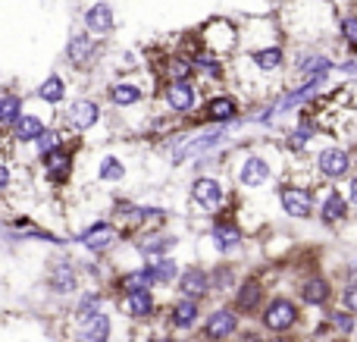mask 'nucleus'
<instances>
[{
  "instance_id": "f257e3e1",
  "label": "nucleus",
  "mask_w": 357,
  "mask_h": 342,
  "mask_svg": "<svg viewBox=\"0 0 357 342\" xmlns=\"http://www.w3.org/2000/svg\"><path fill=\"white\" fill-rule=\"evenodd\" d=\"M226 142V126H216V129H197V132H185L173 148V163H185L191 157H204L207 151L220 148Z\"/></svg>"
},
{
  "instance_id": "f03ea898",
  "label": "nucleus",
  "mask_w": 357,
  "mask_h": 342,
  "mask_svg": "<svg viewBox=\"0 0 357 342\" xmlns=\"http://www.w3.org/2000/svg\"><path fill=\"white\" fill-rule=\"evenodd\" d=\"M163 104L167 110L178 113V117H188L201 107V88L195 85V79H176V82H167L163 88Z\"/></svg>"
},
{
  "instance_id": "7ed1b4c3",
  "label": "nucleus",
  "mask_w": 357,
  "mask_h": 342,
  "mask_svg": "<svg viewBox=\"0 0 357 342\" xmlns=\"http://www.w3.org/2000/svg\"><path fill=\"white\" fill-rule=\"evenodd\" d=\"M314 167L323 179H345L354 167V157H351V151L342 148V144H326V148L317 151Z\"/></svg>"
},
{
  "instance_id": "20e7f679",
  "label": "nucleus",
  "mask_w": 357,
  "mask_h": 342,
  "mask_svg": "<svg viewBox=\"0 0 357 342\" xmlns=\"http://www.w3.org/2000/svg\"><path fill=\"white\" fill-rule=\"evenodd\" d=\"M201 41H204V47H210V50H216V54L226 57L238 47L241 31L235 29L229 19H210V22L201 29Z\"/></svg>"
},
{
  "instance_id": "39448f33",
  "label": "nucleus",
  "mask_w": 357,
  "mask_h": 342,
  "mask_svg": "<svg viewBox=\"0 0 357 342\" xmlns=\"http://www.w3.org/2000/svg\"><path fill=\"white\" fill-rule=\"evenodd\" d=\"M266 182H273V163L264 154L248 151L238 163V186L241 188H264Z\"/></svg>"
},
{
  "instance_id": "423d86ee",
  "label": "nucleus",
  "mask_w": 357,
  "mask_h": 342,
  "mask_svg": "<svg viewBox=\"0 0 357 342\" xmlns=\"http://www.w3.org/2000/svg\"><path fill=\"white\" fill-rule=\"evenodd\" d=\"M82 25H85L94 38H110L113 31H116V13H113V6L107 3V0H94V3H88L85 13H82Z\"/></svg>"
},
{
  "instance_id": "0eeeda50",
  "label": "nucleus",
  "mask_w": 357,
  "mask_h": 342,
  "mask_svg": "<svg viewBox=\"0 0 357 342\" xmlns=\"http://www.w3.org/2000/svg\"><path fill=\"white\" fill-rule=\"evenodd\" d=\"M98 57V38L82 25V29H73L66 38V60L75 63V66H88V63Z\"/></svg>"
},
{
  "instance_id": "6e6552de",
  "label": "nucleus",
  "mask_w": 357,
  "mask_h": 342,
  "mask_svg": "<svg viewBox=\"0 0 357 342\" xmlns=\"http://www.w3.org/2000/svg\"><path fill=\"white\" fill-rule=\"evenodd\" d=\"M279 205H282V211L295 220H307L317 207L310 188H304V186H282L279 188Z\"/></svg>"
},
{
  "instance_id": "1a4fd4ad",
  "label": "nucleus",
  "mask_w": 357,
  "mask_h": 342,
  "mask_svg": "<svg viewBox=\"0 0 357 342\" xmlns=\"http://www.w3.org/2000/svg\"><path fill=\"white\" fill-rule=\"evenodd\" d=\"M238 117H241V104L232 94H213L201 110V119H207V123H213V126H229Z\"/></svg>"
},
{
  "instance_id": "9d476101",
  "label": "nucleus",
  "mask_w": 357,
  "mask_h": 342,
  "mask_svg": "<svg viewBox=\"0 0 357 342\" xmlns=\"http://www.w3.org/2000/svg\"><path fill=\"white\" fill-rule=\"evenodd\" d=\"M191 198H195V205L201 207V211L213 214L222 207V198H226V192H222V182L213 179V176H197L195 182H191Z\"/></svg>"
},
{
  "instance_id": "9b49d317",
  "label": "nucleus",
  "mask_w": 357,
  "mask_h": 342,
  "mask_svg": "<svg viewBox=\"0 0 357 342\" xmlns=\"http://www.w3.org/2000/svg\"><path fill=\"white\" fill-rule=\"evenodd\" d=\"M248 60H251V66L257 69V73L264 75H273V73H282L285 63H289V57H285V47L282 44H264V47H251L248 50Z\"/></svg>"
},
{
  "instance_id": "f8f14e48",
  "label": "nucleus",
  "mask_w": 357,
  "mask_h": 342,
  "mask_svg": "<svg viewBox=\"0 0 357 342\" xmlns=\"http://www.w3.org/2000/svg\"><path fill=\"white\" fill-rule=\"evenodd\" d=\"M100 123V104L94 98H79L69 104L66 110V126L73 132H88Z\"/></svg>"
},
{
  "instance_id": "ddd939ff",
  "label": "nucleus",
  "mask_w": 357,
  "mask_h": 342,
  "mask_svg": "<svg viewBox=\"0 0 357 342\" xmlns=\"http://www.w3.org/2000/svg\"><path fill=\"white\" fill-rule=\"evenodd\" d=\"M41 167H44V176H47L54 186H63V182H69V176H73V151H69L66 144H60V148H54L50 154L41 157Z\"/></svg>"
},
{
  "instance_id": "4468645a",
  "label": "nucleus",
  "mask_w": 357,
  "mask_h": 342,
  "mask_svg": "<svg viewBox=\"0 0 357 342\" xmlns=\"http://www.w3.org/2000/svg\"><path fill=\"white\" fill-rule=\"evenodd\" d=\"M295 320H298V308L289 299L270 302V308L264 311V327L273 333H285L289 327H295Z\"/></svg>"
},
{
  "instance_id": "2eb2a0df",
  "label": "nucleus",
  "mask_w": 357,
  "mask_h": 342,
  "mask_svg": "<svg viewBox=\"0 0 357 342\" xmlns=\"http://www.w3.org/2000/svg\"><path fill=\"white\" fill-rule=\"evenodd\" d=\"M107 98H110L113 107L129 110V107H138L144 101V88L138 85V82H132V79H116L110 85V91H107Z\"/></svg>"
},
{
  "instance_id": "dca6fc26",
  "label": "nucleus",
  "mask_w": 357,
  "mask_h": 342,
  "mask_svg": "<svg viewBox=\"0 0 357 342\" xmlns=\"http://www.w3.org/2000/svg\"><path fill=\"white\" fill-rule=\"evenodd\" d=\"M195 69L201 79H210V82H222V75H226V57L216 54V50L204 47V50H195Z\"/></svg>"
},
{
  "instance_id": "f3484780",
  "label": "nucleus",
  "mask_w": 357,
  "mask_h": 342,
  "mask_svg": "<svg viewBox=\"0 0 357 342\" xmlns=\"http://www.w3.org/2000/svg\"><path fill=\"white\" fill-rule=\"evenodd\" d=\"M44 119L38 117V113H22V117L16 119V126L10 129V138L13 142H19V144H35L38 138L44 135Z\"/></svg>"
},
{
  "instance_id": "a211bd4d",
  "label": "nucleus",
  "mask_w": 357,
  "mask_h": 342,
  "mask_svg": "<svg viewBox=\"0 0 357 342\" xmlns=\"http://www.w3.org/2000/svg\"><path fill=\"white\" fill-rule=\"evenodd\" d=\"M348 207H351V201H348V195H342V192H326V198L320 201V220L326 226H335V223H342V220L348 217Z\"/></svg>"
},
{
  "instance_id": "6ab92c4d",
  "label": "nucleus",
  "mask_w": 357,
  "mask_h": 342,
  "mask_svg": "<svg viewBox=\"0 0 357 342\" xmlns=\"http://www.w3.org/2000/svg\"><path fill=\"white\" fill-rule=\"evenodd\" d=\"M79 239H82V245H88L91 251H100V248H107V245H113V239H116V226L107 223V220H100V223L88 226Z\"/></svg>"
},
{
  "instance_id": "aec40b11",
  "label": "nucleus",
  "mask_w": 357,
  "mask_h": 342,
  "mask_svg": "<svg viewBox=\"0 0 357 342\" xmlns=\"http://www.w3.org/2000/svg\"><path fill=\"white\" fill-rule=\"evenodd\" d=\"M235 330H238V318H235L232 311L220 308V311L210 314V320H207V336L210 339H226V336H232Z\"/></svg>"
},
{
  "instance_id": "412c9836",
  "label": "nucleus",
  "mask_w": 357,
  "mask_h": 342,
  "mask_svg": "<svg viewBox=\"0 0 357 342\" xmlns=\"http://www.w3.org/2000/svg\"><path fill=\"white\" fill-rule=\"evenodd\" d=\"M38 101H44V104H50V107L66 101V82H63L60 73H50L47 79L38 85Z\"/></svg>"
},
{
  "instance_id": "4be33fe9",
  "label": "nucleus",
  "mask_w": 357,
  "mask_h": 342,
  "mask_svg": "<svg viewBox=\"0 0 357 342\" xmlns=\"http://www.w3.org/2000/svg\"><path fill=\"white\" fill-rule=\"evenodd\" d=\"M22 94H16V91H6V94H0V129H13L16 126V119L22 117Z\"/></svg>"
},
{
  "instance_id": "5701e85b",
  "label": "nucleus",
  "mask_w": 357,
  "mask_h": 342,
  "mask_svg": "<svg viewBox=\"0 0 357 342\" xmlns=\"http://www.w3.org/2000/svg\"><path fill=\"white\" fill-rule=\"evenodd\" d=\"M207 274H204V270H185L182 274V280H178V289H182V295L185 299H201L204 292H207Z\"/></svg>"
},
{
  "instance_id": "b1692460",
  "label": "nucleus",
  "mask_w": 357,
  "mask_h": 342,
  "mask_svg": "<svg viewBox=\"0 0 357 342\" xmlns=\"http://www.w3.org/2000/svg\"><path fill=\"white\" fill-rule=\"evenodd\" d=\"M126 311L132 314V318H148L151 311H154V299H151L148 289H135V292L126 295Z\"/></svg>"
},
{
  "instance_id": "393cba45",
  "label": "nucleus",
  "mask_w": 357,
  "mask_h": 342,
  "mask_svg": "<svg viewBox=\"0 0 357 342\" xmlns=\"http://www.w3.org/2000/svg\"><path fill=\"white\" fill-rule=\"evenodd\" d=\"M98 179L100 182H123L126 179V167L116 154H104L98 163Z\"/></svg>"
},
{
  "instance_id": "a878e982",
  "label": "nucleus",
  "mask_w": 357,
  "mask_h": 342,
  "mask_svg": "<svg viewBox=\"0 0 357 342\" xmlns=\"http://www.w3.org/2000/svg\"><path fill=\"white\" fill-rule=\"evenodd\" d=\"M301 299L307 302V305H323V302L329 299V283L323 280V276H310L307 283L301 286Z\"/></svg>"
},
{
  "instance_id": "bb28decb",
  "label": "nucleus",
  "mask_w": 357,
  "mask_h": 342,
  "mask_svg": "<svg viewBox=\"0 0 357 342\" xmlns=\"http://www.w3.org/2000/svg\"><path fill=\"white\" fill-rule=\"evenodd\" d=\"M213 242H216V248H220V251L235 248V245L241 242V230H238L235 223H220V226H213Z\"/></svg>"
},
{
  "instance_id": "cd10ccee",
  "label": "nucleus",
  "mask_w": 357,
  "mask_h": 342,
  "mask_svg": "<svg viewBox=\"0 0 357 342\" xmlns=\"http://www.w3.org/2000/svg\"><path fill=\"white\" fill-rule=\"evenodd\" d=\"M339 38L351 54H357V13H345L339 19Z\"/></svg>"
},
{
  "instance_id": "c85d7f7f",
  "label": "nucleus",
  "mask_w": 357,
  "mask_h": 342,
  "mask_svg": "<svg viewBox=\"0 0 357 342\" xmlns=\"http://www.w3.org/2000/svg\"><path fill=\"white\" fill-rule=\"evenodd\" d=\"M197 320V299H185L173 308V324L176 327H191Z\"/></svg>"
},
{
  "instance_id": "c756f323",
  "label": "nucleus",
  "mask_w": 357,
  "mask_h": 342,
  "mask_svg": "<svg viewBox=\"0 0 357 342\" xmlns=\"http://www.w3.org/2000/svg\"><path fill=\"white\" fill-rule=\"evenodd\" d=\"M85 339L88 342H107V339H110V318H104V314H94V318L88 320Z\"/></svg>"
},
{
  "instance_id": "7c9ffc66",
  "label": "nucleus",
  "mask_w": 357,
  "mask_h": 342,
  "mask_svg": "<svg viewBox=\"0 0 357 342\" xmlns=\"http://www.w3.org/2000/svg\"><path fill=\"white\" fill-rule=\"evenodd\" d=\"M260 305V283L257 280H248L245 286L238 289V308L241 311H254Z\"/></svg>"
},
{
  "instance_id": "2f4dec72",
  "label": "nucleus",
  "mask_w": 357,
  "mask_h": 342,
  "mask_svg": "<svg viewBox=\"0 0 357 342\" xmlns=\"http://www.w3.org/2000/svg\"><path fill=\"white\" fill-rule=\"evenodd\" d=\"M148 267H151V274H154V283H169L176 276V261L173 258H154Z\"/></svg>"
},
{
  "instance_id": "473e14b6",
  "label": "nucleus",
  "mask_w": 357,
  "mask_h": 342,
  "mask_svg": "<svg viewBox=\"0 0 357 342\" xmlns=\"http://www.w3.org/2000/svg\"><path fill=\"white\" fill-rule=\"evenodd\" d=\"M60 144H63V132H60V129H54V126H47V129H44V135L35 142L38 157L50 154V151H54V148H60Z\"/></svg>"
},
{
  "instance_id": "72a5a7b5",
  "label": "nucleus",
  "mask_w": 357,
  "mask_h": 342,
  "mask_svg": "<svg viewBox=\"0 0 357 342\" xmlns=\"http://www.w3.org/2000/svg\"><path fill=\"white\" fill-rule=\"evenodd\" d=\"M54 289L56 292H73L75 289V274H73V267H69V264H60V267L54 270Z\"/></svg>"
},
{
  "instance_id": "f704fd0d",
  "label": "nucleus",
  "mask_w": 357,
  "mask_h": 342,
  "mask_svg": "<svg viewBox=\"0 0 357 342\" xmlns=\"http://www.w3.org/2000/svg\"><path fill=\"white\" fill-rule=\"evenodd\" d=\"M123 286L129 289V292H135V289H148V286H154V274H151V267L135 270V274H129L123 280Z\"/></svg>"
},
{
  "instance_id": "c9c22d12",
  "label": "nucleus",
  "mask_w": 357,
  "mask_h": 342,
  "mask_svg": "<svg viewBox=\"0 0 357 342\" xmlns=\"http://www.w3.org/2000/svg\"><path fill=\"white\" fill-rule=\"evenodd\" d=\"M329 324L339 330V336H348V333H354V314L351 311H333L329 314Z\"/></svg>"
},
{
  "instance_id": "e433bc0d",
  "label": "nucleus",
  "mask_w": 357,
  "mask_h": 342,
  "mask_svg": "<svg viewBox=\"0 0 357 342\" xmlns=\"http://www.w3.org/2000/svg\"><path fill=\"white\" fill-rule=\"evenodd\" d=\"M342 308H345V311H351V314H357V280L348 283L345 292H342Z\"/></svg>"
},
{
  "instance_id": "4c0bfd02",
  "label": "nucleus",
  "mask_w": 357,
  "mask_h": 342,
  "mask_svg": "<svg viewBox=\"0 0 357 342\" xmlns=\"http://www.w3.org/2000/svg\"><path fill=\"white\" fill-rule=\"evenodd\" d=\"M94 308H98V295H85V299H82V305H79V318L91 320L94 318Z\"/></svg>"
},
{
  "instance_id": "58836bf2",
  "label": "nucleus",
  "mask_w": 357,
  "mask_h": 342,
  "mask_svg": "<svg viewBox=\"0 0 357 342\" xmlns=\"http://www.w3.org/2000/svg\"><path fill=\"white\" fill-rule=\"evenodd\" d=\"M348 201H351V205L357 207V173L351 176V179H348Z\"/></svg>"
},
{
  "instance_id": "ea45409f",
  "label": "nucleus",
  "mask_w": 357,
  "mask_h": 342,
  "mask_svg": "<svg viewBox=\"0 0 357 342\" xmlns=\"http://www.w3.org/2000/svg\"><path fill=\"white\" fill-rule=\"evenodd\" d=\"M10 179H13L10 167H3V163H0V192H3V188H6V186H10Z\"/></svg>"
},
{
  "instance_id": "a19ab883",
  "label": "nucleus",
  "mask_w": 357,
  "mask_h": 342,
  "mask_svg": "<svg viewBox=\"0 0 357 342\" xmlns=\"http://www.w3.org/2000/svg\"><path fill=\"white\" fill-rule=\"evenodd\" d=\"M276 342H285V339H276Z\"/></svg>"
}]
</instances>
